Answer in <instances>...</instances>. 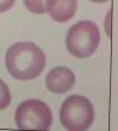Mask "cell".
I'll list each match as a JSON object with an SVG mask.
<instances>
[{"label":"cell","instance_id":"obj_3","mask_svg":"<svg viewBox=\"0 0 118 131\" xmlns=\"http://www.w3.org/2000/svg\"><path fill=\"white\" fill-rule=\"evenodd\" d=\"M59 118L61 125L66 130H88L94 121L93 104L84 96H70L61 104L59 110Z\"/></svg>","mask_w":118,"mask_h":131},{"label":"cell","instance_id":"obj_9","mask_svg":"<svg viewBox=\"0 0 118 131\" xmlns=\"http://www.w3.org/2000/svg\"><path fill=\"white\" fill-rule=\"evenodd\" d=\"M15 0H0V13L7 12L14 5Z\"/></svg>","mask_w":118,"mask_h":131},{"label":"cell","instance_id":"obj_10","mask_svg":"<svg viewBox=\"0 0 118 131\" xmlns=\"http://www.w3.org/2000/svg\"><path fill=\"white\" fill-rule=\"evenodd\" d=\"M92 3H96V4H102V3H108L110 0H90Z\"/></svg>","mask_w":118,"mask_h":131},{"label":"cell","instance_id":"obj_1","mask_svg":"<svg viewBox=\"0 0 118 131\" xmlns=\"http://www.w3.org/2000/svg\"><path fill=\"white\" fill-rule=\"evenodd\" d=\"M5 64L11 77L25 82L40 76L46 66V57L32 41H18L8 47Z\"/></svg>","mask_w":118,"mask_h":131},{"label":"cell","instance_id":"obj_8","mask_svg":"<svg viewBox=\"0 0 118 131\" xmlns=\"http://www.w3.org/2000/svg\"><path fill=\"white\" fill-rule=\"evenodd\" d=\"M25 7L34 14L46 13V0H23Z\"/></svg>","mask_w":118,"mask_h":131},{"label":"cell","instance_id":"obj_6","mask_svg":"<svg viewBox=\"0 0 118 131\" xmlns=\"http://www.w3.org/2000/svg\"><path fill=\"white\" fill-rule=\"evenodd\" d=\"M78 0H46V12L55 21L66 23L73 18Z\"/></svg>","mask_w":118,"mask_h":131},{"label":"cell","instance_id":"obj_7","mask_svg":"<svg viewBox=\"0 0 118 131\" xmlns=\"http://www.w3.org/2000/svg\"><path fill=\"white\" fill-rule=\"evenodd\" d=\"M12 102V96L7 84L0 78V111L9 106Z\"/></svg>","mask_w":118,"mask_h":131},{"label":"cell","instance_id":"obj_4","mask_svg":"<svg viewBox=\"0 0 118 131\" xmlns=\"http://www.w3.org/2000/svg\"><path fill=\"white\" fill-rule=\"evenodd\" d=\"M14 121L19 129L49 130L53 122V116L46 103L31 98L19 104L15 110Z\"/></svg>","mask_w":118,"mask_h":131},{"label":"cell","instance_id":"obj_2","mask_svg":"<svg viewBox=\"0 0 118 131\" xmlns=\"http://www.w3.org/2000/svg\"><path fill=\"white\" fill-rule=\"evenodd\" d=\"M100 43L98 26L90 20H82L72 25L66 33V49L76 58H89L93 54Z\"/></svg>","mask_w":118,"mask_h":131},{"label":"cell","instance_id":"obj_5","mask_svg":"<svg viewBox=\"0 0 118 131\" xmlns=\"http://www.w3.org/2000/svg\"><path fill=\"white\" fill-rule=\"evenodd\" d=\"M47 90L53 93H65L70 91L76 84V76L72 70L65 66H58L52 69L45 79Z\"/></svg>","mask_w":118,"mask_h":131}]
</instances>
